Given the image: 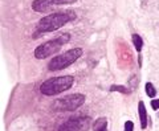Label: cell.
Returning a JSON list of instances; mask_svg holds the SVG:
<instances>
[{
  "label": "cell",
  "instance_id": "6da1fadb",
  "mask_svg": "<svg viewBox=\"0 0 159 131\" xmlns=\"http://www.w3.org/2000/svg\"><path fill=\"white\" fill-rule=\"evenodd\" d=\"M77 15L74 11H62V12H53L51 15H47L39 20L37 27H36V33L33 37L40 36V33H48L53 32L57 29L62 28L65 24L76 20Z\"/></svg>",
  "mask_w": 159,
  "mask_h": 131
},
{
  "label": "cell",
  "instance_id": "7a4b0ae2",
  "mask_svg": "<svg viewBox=\"0 0 159 131\" xmlns=\"http://www.w3.org/2000/svg\"><path fill=\"white\" fill-rule=\"evenodd\" d=\"M74 84V77L72 75H61V77H52L48 78L40 85V93L47 97L57 95L69 90Z\"/></svg>",
  "mask_w": 159,
  "mask_h": 131
},
{
  "label": "cell",
  "instance_id": "3957f363",
  "mask_svg": "<svg viewBox=\"0 0 159 131\" xmlns=\"http://www.w3.org/2000/svg\"><path fill=\"white\" fill-rule=\"evenodd\" d=\"M69 40H70V34L62 33L56 38L49 40V41L39 45V47L34 49V57L39 60H44V58H48L49 56H53V54L58 53V50L62 48V45L69 43Z\"/></svg>",
  "mask_w": 159,
  "mask_h": 131
},
{
  "label": "cell",
  "instance_id": "277c9868",
  "mask_svg": "<svg viewBox=\"0 0 159 131\" xmlns=\"http://www.w3.org/2000/svg\"><path fill=\"white\" fill-rule=\"evenodd\" d=\"M82 53L84 52H82L81 48L69 49L65 53L53 57L48 64V70H51V72H57V70L66 69L68 66H70L72 64L76 62L77 60L82 56Z\"/></svg>",
  "mask_w": 159,
  "mask_h": 131
},
{
  "label": "cell",
  "instance_id": "5b68a950",
  "mask_svg": "<svg viewBox=\"0 0 159 131\" xmlns=\"http://www.w3.org/2000/svg\"><path fill=\"white\" fill-rule=\"evenodd\" d=\"M85 95L84 94H69L66 97L58 98L52 103L51 109L53 111H74L85 103Z\"/></svg>",
  "mask_w": 159,
  "mask_h": 131
},
{
  "label": "cell",
  "instance_id": "8992f818",
  "mask_svg": "<svg viewBox=\"0 0 159 131\" xmlns=\"http://www.w3.org/2000/svg\"><path fill=\"white\" fill-rule=\"evenodd\" d=\"M90 126L93 124L89 117H73L60 124L57 131H88Z\"/></svg>",
  "mask_w": 159,
  "mask_h": 131
},
{
  "label": "cell",
  "instance_id": "52a82bcc",
  "mask_svg": "<svg viewBox=\"0 0 159 131\" xmlns=\"http://www.w3.org/2000/svg\"><path fill=\"white\" fill-rule=\"evenodd\" d=\"M77 0H34L32 3V9L34 12H48L49 9L57 6H65V4H73Z\"/></svg>",
  "mask_w": 159,
  "mask_h": 131
},
{
  "label": "cell",
  "instance_id": "ba28073f",
  "mask_svg": "<svg viewBox=\"0 0 159 131\" xmlns=\"http://www.w3.org/2000/svg\"><path fill=\"white\" fill-rule=\"evenodd\" d=\"M138 114H139V122H141V129L145 130L147 127V110H146V106L142 101L138 102Z\"/></svg>",
  "mask_w": 159,
  "mask_h": 131
},
{
  "label": "cell",
  "instance_id": "9c48e42d",
  "mask_svg": "<svg viewBox=\"0 0 159 131\" xmlns=\"http://www.w3.org/2000/svg\"><path fill=\"white\" fill-rule=\"evenodd\" d=\"M92 129H93V131H106L107 130V119L105 117L96 119L93 122Z\"/></svg>",
  "mask_w": 159,
  "mask_h": 131
},
{
  "label": "cell",
  "instance_id": "30bf717a",
  "mask_svg": "<svg viewBox=\"0 0 159 131\" xmlns=\"http://www.w3.org/2000/svg\"><path fill=\"white\" fill-rule=\"evenodd\" d=\"M131 40H133V45H134V48H135V50L138 53H141V50L143 48V40H142V37L139 36V34H137V33H133Z\"/></svg>",
  "mask_w": 159,
  "mask_h": 131
},
{
  "label": "cell",
  "instance_id": "8fae6325",
  "mask_svg": "<svg viewBox=\"0 0 159 131\" xmlns=\"http://www.w3.org/2000/svg\"><path fill=\"white\" fill-rule=\"evenodd\" d=\"M110 92H119L122 94H130L131 89H127L126 86H122V85H111V86H110Z\"/></svg>",
  "mask_w": 159,
  "mask_h": 131
},
{
  "label": "cell",
  "instance_id": "7c38bea8",
  "mask_svg": "<svg viewBox=\"0 0 159 131\" xmlns=\"http://www.w3.org/2000/svg\"><path fill=\"white\" fill-rule=\"evenodd\" d=\"M145 90H146V94L148 95L150 98H154L157 95V89L154 88V85L151 82H147L145 85Z\"/></svg>",
  "mask_w": 159,
  "mask_h": 131
},
{
  "label": "cell",
  "instance_id": "4fadbf2b",
  "mask_svg": "<svg viewBox=\"0 0 159 131\" xmlns=\"http://www.w3.org/2000/svg\"><path fill=\"white\" fill-rule=\"evenodd\" d=\"M125 131H134V123L131 120H126L125 122Z\"/></svg>",
  "mask_w": 159,
  "mask_h": 131
},
{
  "label": "cell",
  "instance_id": "5bb4252c",
  "mask_svg": "<svg viewBox=\"0 0 159 131\" xmlns=\"http://www.w3.org/2000/svg\"><path fill=\"white\" fill-rule=\"evenodd\" d=\"M151 107H152V110L159 109V99H152L151 101Z\"/></svg>",
  "mask_w": 159,
  "mask_h": 131
}]
</instances>
